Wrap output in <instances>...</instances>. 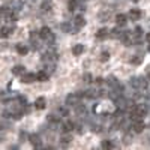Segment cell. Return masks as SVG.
<instances>
[{
	"label": "cell",
	"mask_w": 150,
	"mask_h": 150,
	"mask_svg": "<svg viewBox=\"0 0 150 150\" xmlns=\"http://www.w3.org/2000/svg\"><path fill=\"white\" fill-rule=\"evenodd\" d=\"M74 26H75V30L84 27V26H86V20H84V17H83V15H77V17H75V18H74Z\"/></svg>",
	"instance_id": "obj_3"
},
{
	"label": "cell",
	"mask_w": 150,
	"mask_h": 150,
	"mask_svg": "<svg viewBox=\"0 0 150 150\" xmlns=\"http://www.w3.org/2000/svg\"><path fill=\"white\" fill-rule=\"evenodd\" d=\"M141 15H143V12L138 9V8H135V9H131L129 11V14H128V17L132 20V21H137V20H140L141 18Z\"/></svg>",
	"instance_id": "obj_2"
},
{
	"label": "cell",
	"mask_w": 150,
	"mask_h": 150,
	"mask_svg": "<svg viewBox=\"0 0 150 150\" xmlns=\"http://www.w3.org/2000/svg\"><path fill=\"white\" fill-rule=\"evenodd\" d=\"M141 33H143V29H141V27H135V29H134V35H135L137 38H138Z\"/></svg>",
	"instance_id": "obj_29"
},
{
	"label": "cell",
	"mask_w": 150,
	"mask_h": 150,
	"mask_svg": "<svg viewBox=\"0 0 150 150\" xmlns=\"http://www.w3.org/2000/svg\"><path fill=\"white\" fill-rule=\"evenodd\" d=\"M27 137H29V135H27L26 132H21V134H20V138H21V141H24V140L27 138Z\"/></svg>",
	"instance_id": "obj_31"
},
{
	"label": "cell",
	"mask_w": 150,
	"mask_h": 150,
	"mask_svg": "<svg viewBox=\"0 0 150 150\" xmlns=\"http://www.w3.org/2000/svg\"><path fill=\"white\" fill-rule=\"evenodd\" d=\"M108 36H110V30H107V29H99L98 33H96L98 39H105V38H108Z\"/></svg>",
	"instance_id": "obj_14"
},
{
	"label": "cell",
	"mask_w": 150,
	"mask_h": 150,
	"mask_svg": "<svg viewBox=\"0 0 150 150\" xmlns=\"http://www.w3.org/2000/svg\"><path fill=\"white\" fill-rule=\"evenodd\" d=\"M95 81H96L98 84H102V83H104V80H102L101 77H96V78H95Z\"/></svg>",
	"instance_id": "obj_33"
},
{
	"label": "cell",
	"mask_w": 150,
	"mask_h": 150,
	"mask_svg": "<svg viewBox=\"0 0 150 150\" xmlns=\"http://www.w3.org/2000/svg\"><path fill=\"white\" fill-rule=\"evenodd\" d=\"M60 29L63 30V32H66V33H71V32H72V26H71L69 23H62Z\"/></svg>",
	"instance_id": "obj_20"
},
{
	"label": "cell",
	"mask_w": 150,
	"mask_h": 150,
	"mask_svg": "<svg viewBox=\"0 0 150 150\" xmlns=\"http://www.w3.org/2000/svg\"><path fill=\"white\" fill-rule=\"evenodd\" d=\"M41 9H42L44 12L50 11V9H51V3H50V2H42V5H41Z\"/></svg>",
	"instance_id": "obj_24"
},
{
	"label": "cell",
	"mask_w": 150,
	"mask_h": 150,
	"mask_svg": "<svg viewBox=\"0 0 150 150\" xmlns=\"http://www.w3.org/2000/svg\"><path fill=\"white\" fill-rule=\"evenodd\" d=\"M29 141L33 144V147H36V149H39L41 147V137L38 135V134H32V135H29Z\"/></svg>",
	"instance_id": "obj_4"
},
{
	"label": "cell",
	"mask_w": 150,
	"mask_h": 150,
	"mask_svg": "<svg viewBox=\"0 0 150 150\" xmlns=\"http://www.w3.org/2000/svg\"><path fill=\"white\" fill-rule=\"evenodd\" d=\"M12 32H14V26L12 27H2L0 29V38H8Z\"/></svg>",
	"instance_id": "obj_13"
},
{
	"label": "cell",
	"mask_w": 150,
	"mask_h": 150,
	"mask_svg": "<svg viewBox=\"0 0 150 150\" xmlns=\"http://www.w3.org/2000/svg\"><path fill=\"white\" fill-rule=\"evenodd\" d=\"M24 72H26V68L21 66V65H17V66L12 68V74L14 75H23Z\"/></svg>",
	"instance_id": "obj_17"
},
{
	"label": "cell",
	"mask_w": 150,
	"mask_h": 150,
	"mask_svg": "<svg viewBox=\"0 0 150 150\" xmlns=\"http://www.w3.org/2000/svg\"><path fill=\"white\" fill-rule=\"evenodd\" d=\"M36 80L38 81H47L48 80V72L47 71H39L36 74Z\"/></svg>",
	"instance_id": "obj_16"
},
{
	"label": "cell",
	"mask_w": 150,
	"mask_h": 150,
	"mask_svg": "<svg viewBox=\"0 0 150 150\" xmlns=\"http://www.w3.org/2000/svg\"><path fill=\"white\" fill-rule=\"evenodd\" d=\"M92 131H93V132H101V126H98V125H96V126L92 128Z\"/></svg>",
	"instance_id": "obj_32"
},
{
	"label": "cell",
	"mask_w": 150,
	"mask_h": 150,
	"mask_svg": "<svg viewBox=\"0 0 150 150\" xmlns=\"http://www.w3.org/2000/svg\"><path fill=\"white\" fill-rule=\"evenodd\" d=\"M134 2H138V0H134Z\"/></svg>",
	"instance_id": "obj_35"
},
{
	"label": "cell",
	"mask_w": 150,
	"mask_h": 150,
	"mask_svg": "<svg viewBox=\"0 0 150 150\" xmlns=\"http://www.w3.org/2000/svg\"><path fill=\"white\" fill-rule=\"evenodd\" d=\"M77 9V0H71L69 2V11H75Z\"/></svg>",
	"instance_id": "obj_28"
},
{
	"label": "cell",
	"mask_w": 150,
	"mask_h": 150,
	"mask_svg": "<svg viewBox=\"0 0 150 150\" xmlns=\"http://www.w3.org/2000/svg\"><path fill=\"white\" fill-rule=\"evenodd\" d=\"M74 128H75V123L71 122V120H68V122H65V123H62V131H63V132H71Z\"/></svg>",
	"instance_id": "obj_10"
},
{
	"label": "cell",
	"mask_w": 150,
	"mask_h": 150,
	"mask_svg": "<svg viewBox=\"0 0 150 150\" xmlns=\"http://www.w3.org/2000/svg\"><path fill=\"white\" fill-rule=\"evenodd\" d=\"M107 83L111 86V87H116L117 84H119V81H117V78L116 77H111V75H110V77L107 78Z\"/></svg>",
	"instance_id": "obj_21"
},
{
	"label": "cell",
	"mask_w": 150,
	"mask_h": 150,
	"mask_svg": "<svg viewBox=\"0 0 150 150\" xmlns=\"http://www.w3.org/2000/svg\"><path fill=\"white\" fill-rule=\"evenodd\" d=\"M146 41H147V42H149V44H150V32H149V33H147V35H146Z\"/></svg>",
	"instance_id": "obj_34"
},
{
	"label": "cell",
	"mask_w": 150,
	"mask_h": 150,
	"mask_svg": "<svg viewBox=\"0 0 150 150\" xmlns=\"http://www.w3.org/2000/svg\"><path fill=\"white\" fill-rule=\"evenodd\" d=\"M15 50H17V53H18L20 56H26V54L29 53V47H27V45H23V44H18V45L15 47Z\"/></svg>",
	"instance_id": "obj_11"
},
{
	"label": "cell",
	"mask_w": 150,
	"mask_h": 150,
	"mask_svg": "<svg viewBox=\"0 0 150 150\" xmlns=\"http://www.w3.org/2000/svg\"><path fill=\"white\" fill-rule=\"evenodd\" d=\"M59 112H60V116H63V117H66V116L69 114V110H68L66 107H60Z\"/></svg>",
	"instance_id": "obj_25"
},
{
	"label": "cell",
	"mask_w": 150,
	"mask_h": 150,
	"mask_svg": "<svg viewBox=\"0 0 150 150\" xmlns=\"http://www.w3.org/2000/svg\"><path fill=\"white\" fill-rule=\"evenodd\" d=\"M51 35H53V33H51V29H50V27H42V29L39 30V36H41V39H45V41H47Z\"/></svg>",
	"instance_id": "obj_7"
},
{
	"label": "cell",
	"mask_w": 150,
	"mask_h": 150,
	"mask_svg": "<svg viewBox=\"0 0 150 150\" xmlns=\"http://www.w3.org/2000/svg\"><path fill=\"white\" fill-rule=\"evenodd\" d=\"M83 53H84V45L77 44V45L72 47V54H74V56H81Z\"/></svg>",
	"instance_id": "obj_12"
},
{
	"label": "cell",
	"mask_w": 150,
	"mask_h": 150,
	"mask_svg": "<svg viewBox=\"0 0 150 150\" xmlns=\"http://www.w3.org/2000/svg\"><path fill=\"white\" fill-rule=\"evenodd\" d=\"M101 146H102V149H111V147H114V144H112L110 140H104Z\"/></svg>",
	"instance_id": "obj_23"
},
{
	"label": "cell",
	"mask_w": 150,
	"mask_h": 150,
	"mask_svg": "<svg viewBox=\"0 0 150 150\" xmlns=\"http://www.w3.org/2000/svg\"><path fill=\"white\" fill-rule=\"evenodd\" d=\"M99 60H101V62H108V60H110V53H108V51L101 53V56H99Z\"/></svg>",
	"instance_id": "obj_22"
},
{
	"label": "cell",
	"mask_w": 150,
	"mask_h": 150,
	"mask_svg": "<svg viewBox=\"0 0 150 150\" xmlns=\"http://www.w3.org/2000/svg\"><path fill=\"white\" fill-rule=\"evenodd\" d=\"M78 98H80V96H78V95H75V93L68 95V96H66V104H68V105H74V107H75V105L78 104Z\"/></svg>",
	"instance_id": "obj_6"
},
{
	"label": "cell",
	"mask_w": 150,
	"mask_h": 150,
	"mask_svg": "<svg viewBox=\"0 0 150 150\" xmlns=\"http://www.w3.org/2000/svg\"><path fill=\"white\" fill-rule=\"evenodd\" d=\"M132 132H135V134H141L143 131H144V128H146V125L141 122V120H134V123H132Z\"/></svg>",
	"instance_id": "obj_1"
},
{
	"label": "cell",
	"mask_w": 150,
	"mask_h": 150,
	"mask_svg": "<svg viewBox=\"0 0 150 150\" xmlns=\"http://www.w3.org/2000/svg\"><path fill=\"white\" fill-rule=\"evenodd\" d=\"M74 111L77 112L78 116H84V114H86V111H87V108H86L83 104H77V105H75V110H74Z\"/></svg>",
	"instance_id": "obj_15"
},
{
	"label": "cell",
	"mask_w": 150,
	"mask_h": 150,
	"mask_svg": "<svg viewBox=\"0 0 150 150\" xmlns=\"http://www.w3.org/2000/svg\"><path fill=\"white\" fill-rule=\"evenodd\" d=\"M83 80H84L86 83H90V81H92V75H90V74H86L84 77H83Z\"/></svg>",
	"instance_id": "obj_30"
},
{
	"label": "cell",
	"mask_w": 150,
	"mask_h": 150,
	"mask_svg": "<svg viewBox=\"0 0 150 150\" xmlns=\"http://www.w3.org/2000/svg\"><path fill=\"white\" fill-rule=\"evenodd\" d=\"M47 107V101H45V98H38L36 101H35V108L36 110H44Z\"/></svg>",
	"instance_id": "obj_8"
},
{
	"label": "cell",
	"mask_w": 150,
	"mask_h": 150,
	"mask_svg": "<svg viewBox=\"0 0 150 150\" xmlns=\"http://www.w3.org/2000/svg\"><path fill=\"white\" fill-rule=\"evenodd\" d=\"M123 32H120V30H117V29H114V30H111L110 32V36H112V38H120V35H122Z\"/></svg>",
	"instance_id": "obj_26"
},
{
	"label": "cell",
	"mask_w": 150,
	"mask_h": 150,
	"mask_svg": "<svg viewBox=\"0 0 150 150\" xmlns=\"http://www.w3.org/2000/svg\"><path fill=\"white\" fill-rule=\"evenodd\" d=\"M146 87H147V80L140 78V81H138V89H146Z\"/></svg>",
	"instance_id": "obj_27"
},
{
	"label": "cell",
	"mask_w": 150,
	"mask_h": 150,
	"mask_svg": "<svg viewBox=\"0 0 150 150\" xmlns=\"http://www.w3.org/2000/svg\"><path fill=\"white\" fill-rule=\"evenodd\" d=\"M35 80H36V74H26V72H24V74L21 75V81L26 83V84H30V83H33Z\"/></svg>",
	"instance_id": "obj_5"
},
{
	"label": "cell",
	"mask_w": 150,
	"mask_h": 150,
	"mask_svg": "<svg viewBox=\"0 0 150 150\" xmlns=\"http://www.w3.org/2000/svg\"><path fill=\"white\" fill-rule=\"evenodd\" d=\"M131 63L135 65V66L141 65V63H143V57H141V56H135V57H132V59H131Z\"/></svg>",
	"instance_id": "obj_19"
},
{
	"label": "cell",
	"mask_w": 150,
	"mask_h": 150,
	"mask_svg": "<svg viewBox=\"0 0 150 150\" xmlns=\"http://www.w3.org/2000/svg\"><path fill=\"white\" fill-rule=\"evenodd\" d=\"M126 21H128V17L125 15V14H117L116 15V24L117 26H125V24H126Z\"/></svg>",
	"instance_id": "obj_9"
},
{
	"label": "cell",
	"mask_w": 150,
	"mask_h": 150,
	"mask_svg": "<svg viewBox=\"0 0 150 150\" xmlns=\"http://www.w3.org/2000/svg\"><path fill=\"white\" fill-rule=\"evenodd\" d=\"M72 141V137L69 135V132H65V135H62V144H68V143H71Z\"/></svg>",
	"instance_id": "obj_18"
}]
</instances>
